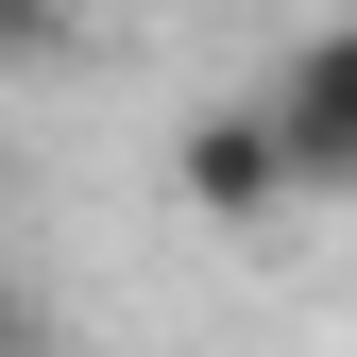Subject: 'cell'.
<instances>
[{
	"label": "cell",
	"instance_id": "obj_1",
	"mask_svg": "<svg viewBox=\"0 0 357 357\" xmlns=\"http://www.w3.org/2000/svg\"><path fill=\"white\" fill-rule=\"evenodd\" d=\"M255 102H273V137H289V188H357V17H306Z\"/></svg>",
	"mask_w": 357,
	"mask_h": 357
},
{
	"label": "cell",
	"instance_id": "obj_2",
	"mask_svg": "<svg viewBox=\"0 0 357 357\" xmlns=\"http://www.w3.org/2000/svg\"><path fill=\"white\" fill-rule=\"evenodd\" d=\"M170 170H188V204H204V221H238V238H255L273 204H306V188H289V137H273V102H204Z\"/></svg>",
	"mask_w": 357,
	"mask_h": 357
},
{
	"label": "cell",
	"instance_id": "obj_3",
	"mask_svg": "<svg viewBox=\"0 0 357 357\" xmlns=\"http://www.w3.org/2000/svg\"><path fill=\"white\" fill-rule=\"evenodd\" d=\"M68 34V0H0V52H52Z\"/></svg>",
	"mask_w": 357,
	"mask_h": 357
},
{
	"label": "cell",
	"instance_id": "obj_4",
	"mask_svg": "<svg viewBox=\"0 0 357 357\" xmlns=\"http://www.w3.org/2000/svg\"><path fill=\"white\" fill-rule=\"evenodd\" d=\"M0 357H52V306L34 289H0Z\"/></svg>",
	"mask_w": 357,
	"mask_h": 357
},
{
	"label": "cell",
	"instance_id": "obj_5",
	"mask_svg": "<svg viewBox=\"0 0 357 357\" xmlns=\"http://www.w3.org/2000/svg\"><path fill=\"white\" fill-rule=\"evenodd\" d=\"M0 188H17V153H0Z\"/></svg>",
	"mask_w": 357,
	"mask_h": 357
}]
</instances>
